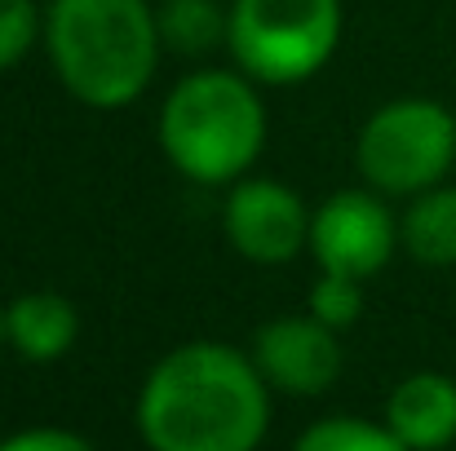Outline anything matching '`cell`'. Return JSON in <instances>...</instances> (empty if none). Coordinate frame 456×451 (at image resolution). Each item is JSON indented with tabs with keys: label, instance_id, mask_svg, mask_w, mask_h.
<instances>
[{
	"label": "cell",
	"instance_id": "2e32d148",
	"mask_svg": "<svg viewBox=\"0 0 456 451\" xmlns=\"http://www.w3.org/2000/svg\"><path fill=\"white\" fill-rule=\"evenodd\" d=\"M0 451H98V447L85 434H76V430L36 425V430H18V434L0 439Z\"/></svg>",
	"mask_w": 456,
	"mask_h": 451
},
{
	"label": "cell",
	"instance_id": "3957f363",
	"mask_svg": "<svg viewBox=\"0 0 456 451\" xmlns=\"http://www.w3.org/2000/svg\"><path fill=\"white\" fill-rule=\"evenodd\" d=\"M159 147L168 164L200 186L248 177L266 147V107L244 71H191L159 111Z\"/></svg>",
	"mask_w": 456,
	"mask_h": 451
},
{
	"label": "cell",
	"instance_id": "6da1fadb",
	"mask_svg": "<svg viewBox=\"0 0 456 451\" xmlns=\"http://www.w3.org/2000/svg\"><path fill=\"white\" fill-rule=\"evenodd\" d=\"M134 421L151 451H257L271 430V385L253 354L186 341L147 372Z\"/></svg>",
	"mask_w": 456,
	"mask_h": 451
},
{
	"label": "cell",
	"instance_id": "8992f818",
	"mask_svg": "<svg viewBox=\"0 0 456 451\" xmlns=\"http://www.w3.org/2000/svg\"><path fill=\"white\" fill-rule=\"evenodd\" d=\"M399 248V221L372 190H337L310 213V257L328 275L372 279Z\"/></svg>",
	"mask_w": 456,
	"mask_h": 451
},
{
	"label": "cell",
	"instance_id": "9a60e30c",
	"mask_svg": "<svg viewBox=\"0 0 456 451\" xmlns=\"http://www.w3.org/2000/svg\"><path fill=\"white\" fill-rule=\"evenodd\" d=\"M40 4L36 0H0V71L18 67L40 40Z\"/></svg>",
	"mask_w": 456,
	"mask_h": 451
},
{
	"label": "cell",
	"instance_id": "7c38bea8",
	"mask_svg": "<svg viewBox=\"0 0 456 451\" xmlns=\"http://www.w3.org/2000/svg\"><path fill=\"white\" fill-rule=\"evenodd\" d=\"M155 22H159L164 49L200 58V53H213L217 44H226L231 9H222L217 0H164L155 9Z\"/></svg>",
	"mask_w": 456,
	"mask_h": 451
},
{
	"label": "cell",
	"instance_id": "8fae6325",
	"mask_svg": "<svg viewBox=\"0 0 456 451\" xmlns=\"http://www.w3.org/2000/svg\"><path fill=\"white\" fill-rule=\"evenodd\" d=\"M399 244L421 266H456V186H430L412 195L399 217Z\"/></svg>",
	"mask_w": 456,
	"mask_h": 451
},
{
	"label": "cell",
	"instance_id": "4fadbf2b",
	"mask_svg": "<svg viewBox=\"0 0 456 451\" xmlns=\"http://www.w3.org/2000/svg\"><path fill=\"white\" fill-rule=\"evenodd\" d=\"M293 451H412L386 421H359V416H328L314 421Z\"/></svg>",
	"mask_w": 456,
	"mask_h": 451
},
{
	"label": "cell",
	"instance_id": "e0dca14e",
	"mask_svg": "<svg viewBox=\"0 0 456 451\" xmlns=\"http://www.w3.org/2000/svg\"><path fill=\"white\" fill-rule=\"evenodd\" d=\"M9 341V332H4V305H0V345Z\"/></svg>",
	"mask_w": 456,
	"mask_h": 451
},
{
	"label": "cell",
	"instance_id": "ba28073f",
	"mask_svg": "<svg viewBox=\"0 0 456 451\" xmlns=\"http://www.w3.org/2000/svg\"><path fill=\"white\" fill-rule=\"evenodd\" d=\"M248 354L271 390H284L297 399L323 394L341 376L337 327L319 323L314 314H280V318L262 323Z\"/></svg>",
	"mask_w": 456,
	"mask_h": 451
},
{
	"label": "cell",
	"instance_id": "9c48e42d",
	"mask_svg": "<svg viewBox=\"0 0 456 451\" xmlns=\"http://www.w3.org/2000/svg\"><path fill=\"white\" fill-rule=\"evenodd\" d=\"M386 425L412 451L456 443V381L444 372H412L386 399Z\"/></svg>",
	"mask_w": 456,
	"mask_h": 451
},
{
	"label": "cell",
	"instance_id": "5b68a950",
	"mask_svg": "<svg viewBox=\"0 0 456 451\" xmlns=\"http://www.w3.org/2000/svg\"><path fill=\"white\" fill-rule=\"evenodd\" d=\"M354 164L381 195H421L456 164V116L435 98H395L368 116Z\"/></svg>",
	"mask_w": 456,
	"mask_h": 451
},
{
	"label": "cell",
	"instance_id": "5bb4252c",
	"mask_svg": "<svg viewBox=\"0 0 456 451\" xmlns=\"http://www.w3.org/2000/svg\"><path fill=\"white\" fill-rule=\"evenodd\" d=\"M310 314L328 327H350L359 314H363V279H350V275H319L314 288H310Z\"/></svg>",
	"mask_w": 456,
	"mask_h": 451
},
{
	"label": "cell",
	"instance_id": "277c9868",
	"mask_svg": "<svg viewBox=\"0 0 456 451\" xmlns=\"http://www.w3.org/2000/svg\"><path fill=\"white\" fill-rule=\"evenodd\" d=\"M341 40V0H235L226 49L257 85H302Z\"/></svg>",
	"mask_w": 456,
	"mask_h": 451
},
{
	"label": "cell",
	"instance_id": "7a4b0ae2",
	"mask_svg": "<svg viewBox=\"0 0 456 451\" xmlns=\"http://www.w3.org/2000/svg\"><path fill=\"white\" fill-rule=\"evenodd\" d=\"M45 49L76 102L120 111L147 93L164 40L147 0H49Z\"/></svg>",
	"mask_w": 456,
	"mask_h": 451
},
{
	"label": "cell",
	"instance_id": "52a82bcc",
	"mask_svg": "<svg viewBox=\"0 0 456 451\" xmlns=\"http://www.w3.org/2000/svg\"><path fill=\"white\" fill-rule=\"evenodd\" d=\"M222 226L231 248L257 266H284L302 248H310V208L302 195L271 177H240L231 181Z\"/></svg>",
	"mask_w": 456,
	"mask_h": 451
},
{
	"label": "cell",
	"instance_id": "30bf717a",
	"mask_svg": "<svg viewBox=\"0 0 456 451\" xmlns=\"http://www.w3.org/2000/svg\"><path fill=\"white\" fill-rule=\"evenodd\" d=\"M4 332L27 363H58L80 336V310L62 293H22L4 305Z\"/></svg>",
	"mask_w": 456,
	"mask_h": 451
}]
</instances>
